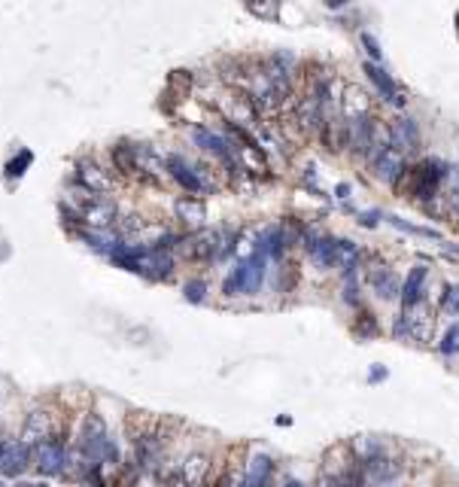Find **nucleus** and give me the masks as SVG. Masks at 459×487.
Instances as JSON below:
<instances>
[{"instance_id":"423d86ee","label":"nucleus","mask_w":459,"mask_h":487,"mask_svg":"<svg viewBox=\"0 0 459 487\" xmlns=\"http://www.w3.org/2000/svg\"><path fill=\"white\" fill-rule=\"evenodd\" d=\"M192 140L201 147L204 152H210L213 158H219V162H225L228 167H234L237 165V156H234V147H232V140H225L223 134H216V131H210V128H195L192 131ZM241 167V165H237Z\"/></svg>"},{"instance_id":"2f4dec72","label":"nucleus","mask_w":459,"mask_h":487,"mask_svg":"<svg viewBox=\"0 0 459 487\" xmlns=\"http://www.w3.org/2000/svg\"><path fill=\"white\" fill-rule=\"evenodd\" d=\"M34 162V156H30V149H21V158H12L10 165H6V174H10V177H21V174H25V167Z\"/></svg>"},{"instance_id":"c756f323","label":"nucleus","mask_w":459,"mask_h":487,"mask_svg":"<svg viewBox=\"0 0 459 487\" xmlns=\"http://www.w3.org/2000/svg\"><path fill=\"white\" fill-rule=\"evenodd\" d=\"M182 295H186L189 302H204V295H207V284L204 280H189L186 286H182Z\"/></svg>"},{"instance_id":"c9c22d12","label":"nucleus","mask_w":459,"mask_h":487,"mask_svg":"<svg viewBox=\"0 0 459 487\" xmlns=\"http://www.w3.org/2000/svg\"><path fill=\"white\" fill-rule=\"evenodd\" d=\"M393 335H395V338H411V329H408V320H404V314H402L399 320H395Z\"/></svg>"},{"instance_id":"72a5a7b5","label":"nucleus","mask_w":459,"mask_h":487,"mask_svg":"<svg viewBox=\"0 0 459 487\" xmlns=\"http://www.w3.org/2000/svg\"><path fill=\"white\" fill-rule=\"evenodd\" d=\"M344 299H347L350 304H359V284L353 274H347V286H344Z\"/></svg>"},{"instance_id":"f257e3e1","label":"nucleus","mask_w":459,"mask_h":487,"mask_svg":"<svg viewBox=\"0 0 459 487\" xmlns=\"http://www.w3.org/2000/svg\"><path fill=\"white\" fill-rule=\"evenodd\" d=\"M265 271H268V256L262 253V250H256V253L247 256V259H237V265L223 284V293L225 295H252L259 286H262Z\"/></svg>"},{"instance_id":"ddd939ff","label":"nucleus","mask_w":459,"mask_h":487,"mask_svg":"<svg viewBox=\"0 0 459 487\" xmlns=\"http://www.w3.org/2000/svg\"><path fill=\"white\" fill-rule=\"evenodd\" d=\"M319 140H323L328 152H341L344 147H350V122L326 116L323 125H319Z\"/></svg>"},{"instance_id":"412c9836","label":"nucleus","mask_w":459,"mask_h":487,"mask_svg":"<svg viewBox=\"0 0 459 487\" xmlns=\"http://www.w3.org/2000/svg\"><path fill=\"white\" fill-rule=\"evenodd\" d=\"M113 162H116V171H122L125 177H140V149L131 143H116Z\"/></svg>"},{"instance_id":"dca6fc26","label":"nucleus","mask_w":459,"mask_h":487,"mask_svg":"<svg viewBox=\"0 0 459 487\" xmlns=\"http://www.w3.org/2000/svg\"><path fill=\"white\" fill-rule=\"evenodd\" d=\"M116 217H119L116 204H113V201H101V198H97L95 204H88V208L82 210L79 219L88 228H95V232H104V228H110L113 223H116Z\"/></svg>"},{"instance_id":"7c9ffc66","label":"nucleus","mask_w":459,"mask_h":487,"mask_svg":"<svg viewBox=\"0 0 459 487\" xmlns=\"http://www.w3.org/2000/svg\"><path fill=\"white\" fill-rule=\"evenodd\" d=\"M356 332H359V338H368V335L377 332V320H374V314L362 311V317L356 320Z\"/></svg>"},{"instance_id":"9d476101","label":"nucleus","mask_w":459,"mask_h":487,"mask_svg":"<svg viewBox=\"0 0 459 487\" xmlns=\"http://www.w3.org/2000/svg\"><path fill=\"white\" fill-rule=\"evenodd\" d=\"M30 463V445L25 441H0V472L3 475H19Z\"/></svg>"},{"instance_id":"aec40b11","label":"nucleus","mask_w":459,"mask_h":487,"mask_svg":"<svg viewBox=\"0 0 459 487\" xmlns=\"http://www.w3.org/2000/svg\"><path fill=\"white\" fill-rule=\"evenodd\" d=\"M304 250H308L310 262L317 268H332L335 265V238H308L304 241Z\"/></svg>"},{"instance_id":"0eeeda50","label":"nucleus","mask_w":459,"mask_h":487,"mask_svg":"<svg viewBox=\"0 0 459 487\" xmlns=\"http://www.w3.org/2000/svg\"><path fill=\"white\" fill-rule=\"evenodd\" d=\"M165 171L171 174V177L177 180L189 195H204V192H207V183L201 180V174H198L195 167L186 162V158H180V156H167V158H165Z\"/></svg>"},{"instance_id":"c85d7f7f","label":"nucleus","mask_w":459,"mask_h":487,"mask_svg":"<svg viewBox=\"0 0 459 487\" xmlns=\"http://www.w3.org/2000/svg\"><path fill=\"white\" fill-rule=\"evenodd\" d=\"M189 89H192V73H189V71H174L171 82H167V95H174V91L189 95Z\"/></svg>"},{"instance_id":"473e14b6","label":"nucleus","mask_w":459,"mask_h":487,"mask_svg":"<svg viewBox=\"0 0 459 487\" xmlns=\"http://www.w3.org/2000/svg\"><path fill=\"white\" fill-rule=\"evenodd\" d=\"M441 353H447V356L459 353V326H450V332L441 341Z\"/></svg>"},{"instance_id":"b1692460","label":"nucleus","mask_w":459,"mask_h":487,"mask_svg":"<svg viewBox=\"0 0 459 487\" xmlns=\"http://www.w3.org/2000/svg\"><path fill=\"white\" fill-rule=\"evenodd\" d=\"M368 280H371V286H374V293L380 295V299H395V295L402 293V280L393 274V268H374L368 274Z\"/></svg>"},{"instance_id":"f8f14e48","label":"nucleus","mask_w":459,"mask_h":487,"mask_svg":"<svg viewBox=\"0 0 459 487\" xmlns=\"http://www.w3.org/2000/svg\"><path fill=\"white\" fill-rule=\"evenodd\" d=\"M404 320H408L411 338H417V341H429V338H432L435 317H432V311L426 308L423 302H420V304H411V308H404Z\"/></svg>"},{"instance_id":"f704fd0d","label":"nucleus","mask_w":459,"mask_h":487,"mask_svg":"<svg viewBox=\"0 0 459 487\" xmlns=\"http://www.w3.org/2000/svg\"><path fill=\"white\" fill-rule=\"evenodd\" d=\"M359 40H362V46H365V49H368V55H371L374 61L380 58V46H377V40H374L371 34H359Z\"/></svg>"},{"instance_id":"58836bf2","label":"nucleus","mask_w":459,"mask_h":487,"mask_svg":"<svg viewBox=\"0 0 459 487\" xmlns=\"http://www.w3.org/2000/svg\"><path fill=\"white\" fill-rule=\"evenodd\" d=\"M444 304H459V286H453V284L447 286V299H444Z\"/></svg>"},{"instance_id":"cd10ccee","label":"nucleus","mask_w":459,"mask_h":487,"mask_svg":"<svg viewBox=\"0 0 459 487\" xmlns=\"http://www.w3.org/2000/svg\"><path fill=\"white\" fill-rule=\"evenodd\" d=\"M247 10L252 15H259V19H277L280 3L277 0H247Z\"/></svg>"},{"instance_id":"f03ea898","label":"nucleus","mask_w":459,"mask_h":487,"mask_svg":"<svg viewBox=\"0 0 459 487\" xmlns=\"http://www.w3.org/2000/svg\"><path fill=\"white\" fill-rule=\"evenodd\" d=\"M368 158H371V167H374V177L389 183V186L402 183V177L408 174V167H404V152H399L393 143H389V134L384 137V140L374 143Z\"/></svg>"},{"instance_id":"4c0bfd02","label":"nucleus","mask_w":459,"mask_h":487,"mask_svg":"<svg viewBox=\"0 0 459 487\" xmlns=\"http://www.w3.org/2000/svg\"><path fill=\"white\" fill-rule=\"evenodd\" d=\"M377 217H380V213H362V217H359V223H362L365 228H374V226H377Z\"/></svg>"},{"instance_id":"4be33fe9","label":"nucleus","mask_w":459,"mask_h":487,"mask_svg":"<svg viewBox=\"0 0 459 487\" xmlns=\"http://www.w3.org/2000/svg\"><path fill=\"white\" fill-rule=\"evenodd\" d=\"M365 73L374 80V86H377V91L386 98L389 104H395V107H402L404 104V98H402V91H399V86L393 82V76H389L384 67H377V64H365Z\"/></svg>"},{"instance_id":"6e6552de","label":"nucleus","mask_w":459,"mask_h":487,"mask_svg":"<svg viewBox=\"0 0 459 487\" xmlns=\"http://www.w3.org/2000/svg\"><path fill=\"white\" fill-rule=\"evenodd\" d=\"M359 463H362L365 481H368V484H377V487L389 484V481H393V478L402 472L399 463H395V460H389V457H384V451H377V454L365 457V460H359Z\"/></svg>"},{"instance_id":"2eb2a0df","label":"nucleus","mask_w":459,"mask_h":487,"mask_svg":"<svg viewBox=\"0 0 459 487\" xmlns=\"http://www.w3.org/2000/svg\"><path fill=\"white\" fill-rule=\"evenodd\" d=\"M174 210H177V219L182 226H189L192 232H201L204 228V219H207V208H204V201L198 195H186L180 198L177 204H174Z\"/></svg>"},{"instance_id":"a211bd4d","label":"nucleus","mask_w":459,"mask_h":487,"mask_svg":"<svg viewBox=\"0 0 459 487\" xmlns=\"http://www.w3.org/2000/svg\"><path fill=\"white\" fill-rule=\"evenodd\" d=\"M323 110L326 107L319 104L313 95H308L295 104V122L304 128V131H319V125H323V119H326Z\"/></svg>"},{"instance_id":"f3484780","label":"nucleus","mask_w":459,"mask_h":487,"mask_svg":"<svg viewBox=\"0 0 459 487\" xmlns=\"http://www.w3.org/2000/svg\"><path fill=\"white\" fill-rule=\"evenodd\" d=\"M46 439H52V423H49V414L46 411H30L25 426H21V441L30 448L43 445Z\"/></svg>"},{"instance_id":"20e7f679","label":"nucleus","mask_w":459,"mask_h":487,"mask_svg":"<svg viewBox=\"0 0 459 487\" xmlns=\"http://www.w3.org/2000/svg\"><path fill=\"white\" fill-rule=\"evenodd\" d=\"M219 110L225 113L228 122H234L241 128L256 125V119H259L256 101H252V95H247V91H228L223 101H219Z\"/></svg>"},{"instance_id":"e433bc0d","label":"nucleus","mask_w":459,"mask_h":487,"mask_svg":"<svg viewBox=\"0 0 459 487\" xmlns=\"http://www.w3.org/2000/svg\"><path fill=\"white\" fill-rule=\"evenodd\" d=\"M137 487H165V484H158L156 478L149 475V472H140V478H137Z\"/></svg>"},{"instance_id":"ea45409f","label":"nucleus","mask_w":459,"mask_h":487,"mask_svg":"<svg viewBox=\"0 0 459 487\" xmlns=\"http://www.w3.org/2000/svg\"><path fill=\"white\" fill-rule=\"evenodd\" d=\"M326 3H328V6H344L347 0H326Z\"/></svg>"},{"instance_id":"5701e85b","label":"nucleus","mask_w":459,"mask_h":487,"mask_svg":"<svg viewBox=\"0 0 459 487\" xmlns=\"http://www.w3.org/2000/svg\"><path fill=\"white\" fill-rule=\"evenodd\" d=\"M207 469H210V457L201 454V451L189 454L186 460H182V466H180V472H182V478H186L189 487H201L204 478H207Z\"/></svg>"},{"instance_id":"bb28decb","label":"nucleus","mask_w":459,"mask_h":487,"mask_svg":"<svg viewBox=\"0 0 459 487\" xmlns=\"http://www.w3.org/2000/svg\"><path fill=\"white\" fill-rule=\"evenodd\" d=\"M359 247L353 241H347V238H335V265L344 271V274H353V268L359 265Z\"/></svg>"},{"instance_id":"1a4fd4ad","label":"nucleus","mask_w":459,"mask_h":487,"mask_svg":"<svg viewBox=\"0 0 459 487\" xmlns=\"http://www.w3.org/2000/svg\"><path fill=\"white\" fill-rule=\"evenodd\" d=\"M76 183L91 189L95 195H101V192H110V189H113V174L104 171L95 158H86V162L76 165Z\"/></svg>"},{"instance_id":"6ab92c4d","label":"nucleus","mask_w":459,"mask_h":487,"mask_svg":"<svg viewBox=\"0 0 459 487\" xmlns=\"http://www.w3.org/2000/svg\"><path fill=\"white\" fill-rule=\"evenodd\" d=\"M341 110L347 119H359V116H368L371 110V98L365 89L359 86H347L344 89V98H341Z\"/></svg>"},{"instance_id":"393cba45","label":"nucleus","mask_w":459,"mask_h":487,"mask_svg":"<svg viewBox=\"0 0 459 487\" xmlns=\"http://www.w3.org/2000/svg\"><path fill=\"white\" fill-rule=\"evenodd\" d=\"M426 277H429V271L423 268V265H417V268H411L408 280L402 284V299H404V308H411V304H420L423 302V286H426Z\"/></svg>"},{"instance_id":"a19ab883","label":"nucleus","mask_w":459,"mask_h":487,"mask_svg":"<svg viewBox=\"0 0 459 487\" xmlns=\"http://www.w3.org/2000/svg\"><path fill=\"white\" fill-rule=\"evenodd\" d=\"M283 487H304V484H298V481H283Z\"/></svg>"},{"instance_id":"4468645a","label":"nucleus","mask_w":459,"mask_h":487,"mask_svg":"<svg viewBox=\"0 0 459 487\" xmlns=\"http://www.w3.org/2000/svg\"><path fill=\"white\" fill-rule=\"evenodd\" d=\"M389 143H393L399 152H414L420 149V131H417V122L414 119H395L389 125Z\"/></svg>"},{"instance_id":"9b49d317","label":"nucleus","mask_w":459,"mask_h":487,"mask_svg":"<svg viewBox=\"0 0 459 487\" xmlns=\"http://www.w3.org/2000/svg\"><path fill=\"white\" fill-rule=\"evenodd\" d=\"M374 143H377V125L371 116H359L350 122V147L359 156H371Z\"/></svg>"},{"instance_id":"7ed1b4c3","label":"nucleus","mask_w":459,"mask_h":487,"mask_svg":"<svg viewBox=\"0 0 459 487\" xmlns=\"http://www.w3.org/2000/svg\"><path fill=\"white\" fill-rule=\"evenodd\" d=\"M174 271V256L167 253L165 247H137V268L134 274H143V277H171Z\"/></svg>"},{"instance_id":"39448f33","label":"nucleus","mask_w":459,"mask_h":487,"mask_svg":"<svg viewBox=\"0 0 459 487\" xmlns=\"http://www.w3.org/2000/svg\"><path fill=\"white\" fill-rule=\"evenodd\" d=\"M34 463L43 475H61L67 469V448L61 439H46L34 448Z\"/></svg>"},{"instance_id":"a878e982","label":"nucleus","mask_w":459,"mask_h":487,"mask_svg":"<svg viewBox=\"0 0 459 487\" xmlns=\"http://www.w3.org/2000/svg\"><path fill=\"white\" fill-rule=\"evenodd\" d=\"M274 472V460L268 454H252L247 463V484L250 487H268V478Z\"/></svg>"}]
</instances>
